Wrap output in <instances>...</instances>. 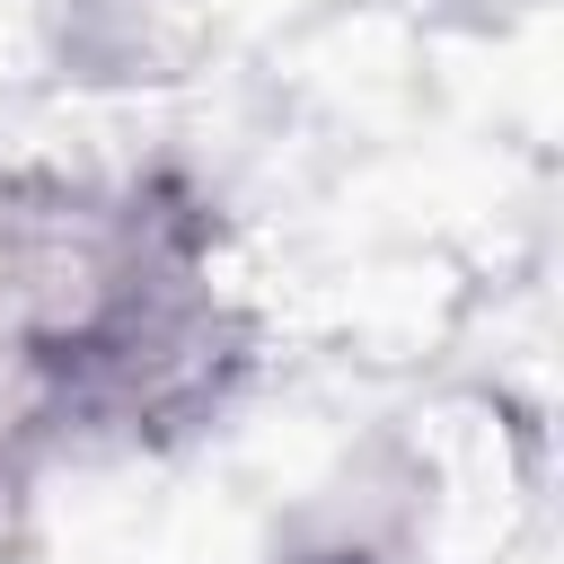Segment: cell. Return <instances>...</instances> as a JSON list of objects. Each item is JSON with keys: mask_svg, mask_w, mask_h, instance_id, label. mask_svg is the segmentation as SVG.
I'll use <instances>...</instances> for the list:
<instances>
[{"mask_svg": "<svg viewBox=\"0 0 564 564\" xmlns=\"http://www.w3.org/2000/svg\"><path fill=\"white\" fill-rule=\"evenodd\" d=\"M247 370L256 317L185 176L0 185V485L62 449H167Z\"/></svg>", "mask_w": 564, "mask_h": 564, "instance_id": "6da1fadb", "label": "cell"}]
</instances>
